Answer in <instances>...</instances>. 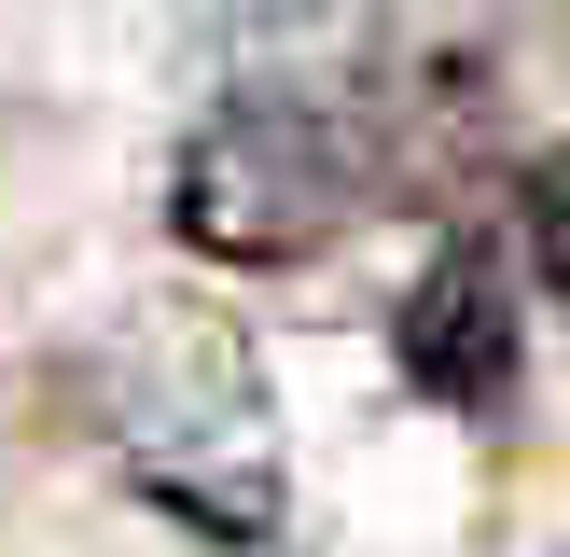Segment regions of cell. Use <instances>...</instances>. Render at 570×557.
<instances>
[{
    "label": "cell",
    "mask_w": 570,
    "mask_h": 557,
    "mask_svg": "<svg viewBox=\"0 0 570 557\" xmlns=\"http://www.w3.org/2000/svg\"><path fill=\"white\" fill-rule=\"evenodd\" d=\"M390 182L362 84H237L167 167V223L209 265H306L348 237V209Z\"/></svg>",
    "instance_id": "obj_1"
},
{
    "label": "cell",
    "mask_w": 570,
    "mask_h": 557,
    "mask_svg": "<svg viewBox=\"0 0 570 557\" xmlns=\"http://www.w3.org/2000/svg\"><path fill=\"white\" fill-rule=\"evenodd\" d=\"M390 362H404V390L445 404V418H501V404H515L529 334H515V265H501V237L460 223V237L417 265L404 321H390Z\"/></svg>",
    "instance_id": "obj_2"
},
{
    "label": "cell",
    "mask_w": 570,
    "mask_h": 557,
    "mask_svg": "<svg viewBox=\"0 0 570 557\" xmlns=\"http://www.w3.org/2000/svg\"><path fill=\"white\" fill-rule=\"evenodd\" d=\"M126 473L167 516H195L209 544H265L278 529V418L250 404V390H209V418H154V432L126 446Z\"/></svg>",
    "instance_id": "obj_3"
},
{
    "label": "cell",
    "mask_w": 570,
    "mask_h": 557,
    "mask_svg": "<svg viewBox=\"0 0 570 557\" xmlns=\"http://www.w3.org/2000/svg\"><path fill=\"white\" fill-rule=\"evenodd\" d=\"M515 237H529V278H543V293L570 306V139L515 167Z\"/></svg>",
    "instance_id": "obj_4"
},
{
    "label": "cell",
    "mask_w": 570,
    "mask_h": 557,
    "mask_svg": "<svg viewBox=\"0 0 570 557\" xmlns=\"http://www.w3.org/2000/svg\"><path fill=\"white\" fill-rule=\"evenodd\" d=\"M557 557H570V544H557Z\"/></svg>",
    "instance_id": "obj_5"
}]
</instances>
